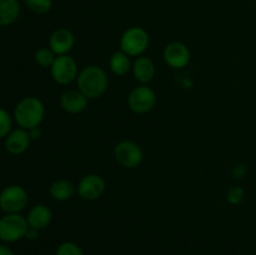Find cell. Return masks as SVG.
Segmentation results:
<instances>
[{"instance_id": "cell-1", "label": "cell", "mask_w": 256, "mask_h": 255, "mask_svg": "<svg viewBox=\"0 0 256 255\" xmlns=\"http://www.w3.org/2000/svg\"><path fill=\"white\" fill-rule=\"evenodd\" d=\"M78 89L88 98L96 99L105 94L109 86L106 72L99 65H88L78 75Z\"/></svg>"}, {"instance_id": "cell-2", "label": "cell", "mask_w": 256, "mask_h": 255, "mask_svg": "<svg viewBox=\"0 0 256 255\" xmlns=\"http://www.w3.org/2000/svg\"><path fill=\"white\" fill-rule=\"evenodd\" d=\"M45 116V106L39 98L26 96L20 100L14 109V119L19 128L32 130L38 128Z\"/></svg>"}, {"instance_id": "cell-3", "label": "cell", "mask_w": 256, "mask_h": 255, "mask_svg": "<svg viewBox=\"0 0 256 255\" xmlns=\"http://www.w3.org/2000/svg\"><path fill=\"white\" fill-rule=\"evenodd\" d=\"M149 42V34L144 28L132 26L125 30L120 38V50L129 56H142Z\"/></svg>"}, {"instance_id": "cell-4", "label": "cell", "mask_w": 256, "mask_h": 255, "mask_svg": "<svg viewBox=\"0 0 256 255\" xmlns=\"http://www.w3.org/2000/svg\"><path fill=\"white\" fill-rule=\"evenodd\" d=\"M29 224L26 218L20 214H6L0 218V240L4 242H15L26 235Z\"/></svg>"}, {"instance_id": "cell-5", "label": "cell", "mask_w": 256, "mask_h": 255, "mask_svg": "<svg viewBox=\"0 0 256 255\" xmlns=\"http://www.w3.org/2000/svg\"><path fill=\"white\" fill-rule=\"evenodd\" d=\"M28 202L29 195L20 185H8L0 192V209L6 214H19L26 208Z\"/></svg>"}, {"instance_id": "cell-6", "label": "cell", "mask_w": 256, "mask_h": 255, "mask_svg": "<svg viewBox=\"0 0 256 255\" xmlns=\"http://www.w3.org/2000/svg\"><path fill=\"white\" fill-rule=\"evenodd\" d=\"M114 158L119 165L126 169H135L144 159V152L139 144L132 140H122L114 149Z\"/></svg>"}, {"instance_id": "cell-7", "label": "cell", "mask_w": 256, "mask_h": 255, "mask_svg": "<svg viewBox=\"0 0 256 255\" xmlns=\"http://www.w3.org/2000/svg\"><path fill=\"white\" fill-rule=\"evenodd\" d=\"M50 70L54 82L60 85L70 84L78 79L79 75L76 62L70 55H59L55 58Z\"/></svg>"}, {"instance_id": "cell-8", "label": "cell", "mask_w": 256, "mask_h": 255, "mask_svg": "<svg viewBox=\"0 0 256 255\" xmlns=\"http://www.w3.org/2000/svg\"><path fill=\"white\" fill-rule=\"evenodd\" d=\"M156 104V94L148 85H140L132 90L128 98L130 110L136 114H146L152 112Z\"/></svg>"}, {"instance_id": "cell-9", "label": "cell", "mask_w": 256, "mask_h": 255, "mask_svg": "<svg viewBox=\"0 0 256 255\" xmlns=\"http://www.w3.org/2000/svg\"><path fill=\"white\" fill-rule=\"evenodd\" d=\"M106 182L99 174H88L82 178L76 186V192L84 200H96L104 194Z\"/></svg>"}, {"instance_id": "cell-10", "label": "cell", "mask_w": 256, "mask_h": 255, "mask_svg": "<svg viewBox=\"0 0 256 255\" xmlns=\"http://www.w3.org/2000/svg\"><path fill=\"white\" fill-rule=\"evenodd\" d=\"M164 60L172 69H182L190 62V50L184 42H172L165 46Z\"/></svg>"}, {"instance_id": "cell-11", "label": "cell", "mask_w": 256, "mask_h": 255, "mask_svg": "<svg viewBox=\"0 0 256 255\" xmlns=\"http://www.w3.org/2000/svg\"><path fill=\"white\" fill-rule=\"evenodd\" d=\"M74 34L66 28H59L54 30L49 38V48L56 56L68 55V52L74 48Z\"/></svg>"}, {"instance_id": "cell-12", "label": "cell", "mask_w": 256, "mask_h": 255, "mask_svg": "<svg viewBox=\"0 0 256 255\" xmlns=\"http://www.w3.org/2000/svg\"><path fill=\"white\" fill-rule=\"evenodd\" d=\"M59 102L64 112L69 114H79L86 109L89 99L79 89H69L60 95Z\"/></svg>"}, {"instance_id": "cell-13", "label": "cell", "mask_w": 256, "mask_h": 255, "mask_svg": "<svg viewBox=\"0 0 256 255\" xmlns=\"http://www.w3.org/2000/svg\"><path fill=\"white\" fill-rule=\"evenodd\" d=\"M32 138L29 135V130L22 128L10 132V134L5 138V149L12 155H20L28 150L30 146Z\"/></svg>"}, {"instance_id": "cell-14", "label": "cell", "mask_w": 256, "mask_h": 255, "mask_svg": "<svg viewBox=\"0 0 256 255\" xmlns=\"http://www.w3.org/2000/svg\"><path fill=\"white\" fill-rule=\"evenodd\" d=\"M26 220L30 228H34L36 230H42L52 222V212L46 205L36 204L29 210Z\"/></svg>"}, {"instance_id": "cell-15", "label": "cell", "mask_w": 256, "mask_h": 255, "mask_svg": "<svg viewBox=\"0 0 256 255\" xmlns=\"http://www.w3.org/2000/svg\"><path fill=\"white\" fill-rule=\"evenodd\" d=\"M132 74L142 85L149 84L155 76L154 62L148 56H138L132 64Z\"/></svg>"}, {"instance_id": "cell-16", "label": "cell", "mask_w": 256, "mask_h": 255, "mask_svg": "<svg viewBox=\"0 0 256 255\" xmlns=\"http://www.w3.org/2000/svg\"><path fill=\"white\" fill-rule=\"evenodd\" d=\"M20 15L19 0H0V26H8Z\"/></svg>"}, {"instance_id": "cell-17", "label": "cell", "mask_w": 256, "mask_h": 255, "mask_svg": "<svg viewBox=\"0 0 256 255\" xmlns=\"http://www.w3.org/2000/svg\"><path fill=\"white\" fill-rule=\"evenodd\" d=\"M49 192L52 199L58 200V202H66V200L72 199L74 196L75 192H76V188L69 180L59 179L55 180L50 185Z\"/></svg>"}, {"instance_id": "cell-18", "label": "cell", "mask_w": 256, "mask_h": 255, "mask_svg": "<svg viewBox=\"0 0 256 255\" xmlns=\"http://www.w3.org/2000/svg\"><path fill=\"white\" fill-rule=\"evenodd\" d=\"M109 66L110 70L115 75H118V76H124V75H126L132 69L130 56L128 54H125L124 52H122V50L120 52H115L110 56Z\"/></svg>"}, {"instance_id": "cell-19", "label": "cell", "mask_w": 256, "mask_h": 255, "mask_svg": "<svg viewBox=\"0 0 256 255\" xmlns=\"http://www.w3.org/2000/svg\"><path fill=\"white\" fill-rule=\"evenodd\" d=\"M55 58H56V55L52 52L50 48H40L35 52L34 55L35 62L42 68H52Z\"/></svg>"}, {"instance_id": "cell-20", "label": "cell", "mask_w": 256, "mask_h": 255, "mask_svg": "<svg viewBox=\"0 0 256 255\" xmlns=\"http://www.w3.org/2000/svg\"><path fill=\"white\" fill-rule=\"evenodd\" d=\"M25 5L35 14H46L52 10V0H25Z\"/></svg>"}, {"instance_id": "cell-21", "label": "cell", "mask_w": 256, "mask_h": 255, "mask_svg": "<svg viewBox=\"0 0 256 255\" xmlns=\"http://www.w3.org/2000/svg\"><path fill=\"white\" fill-rule=\"evenodd\" d=\"M12 128V119L9 112L0 108V139L6 138L10 134Z\"/></svg>"}, {"instance_id": "cell-22", "label": "cell", "mask_w": 256, "mask_h": 255, "mask_svg": "<svg viewBox=\"0 0 256 255\" xmlns=\"http://www.w3.org/2000/svg\"><path fill=\"white\" fill-rule=\"evenodd\" d=\"M55 255H85L82 248L72 242H64L58 246Z\"/></svg>"}, {"instance_id": "cell-23", "label": "cell", "mask_w": 256, "mask_h": 255, "mask_svg": "<svg viewBox=\"0 0 256 255\" xmlns=\"http://www.w3.org/2000/svg\"><path fill=\"white\" fill-rule=\"evenodd\" d=\"M245 198V192L242 190V188L240 186H232L230 188L229 192H228V202L232 205H238L244 200Z\"/></svg>"}, {"instance_id": "cell-24", "label": "cell", "mask_w": 256, "mask_h": 255, "mask_svg": "<svg viewBox=\"0 0 256 255\" xmlns=\"http://www.w3.org/2000/svg\"><path fill=\"white\" fill-rule=\"evenodd\" d=\"M246 172L248 170L245 165H236V166L234 168V170H232V176H234L235 179H242V178L246 174Z\"/></svg>"}, {"instance_id": "cell-25", "label": "cell", "mask_w": 256, "mask_h": 255, "mask_svg": "<svg viewBox=\"0 0 256 255\" xmlns=\"http://www.w3.org/2000/svg\"><path fill=\"white\" fill-rule=\"evenodd\" d=\"M25 238H26L28 240H36L38 238H39V230H36V229H34V228L29 226V229H28Z\"/></svg>"}, {"instance_id": "cell-26", "label": "cell", "mask_w": 256, "mask_h": 255, "mask_svg": "<svg viewBox=\"0 0 256 255\" xmlns=\"http://www.w3.org/2000/svg\"><path fill=\"white\" fill-rule=\"evenodd\" d=\"M29 135L32 138V140H38L40 136H42V130L39 129V126L34 128V129L29 130Z\"/></svg>"}, {"instance_id": "cell-27", "label": "cell", "mask_w": 256, "mask_h": 255, "mask_svg": "<svg viewBox=\"0 0 256 255\" xmlns=\"http://www.w3.org/2000/svg\"><path fill=\"white\" fill-rule=\"evenodd\" d=\"M0 255H15L14 252L8 245L0 244Z\"/></svg>"}]
</instances>
